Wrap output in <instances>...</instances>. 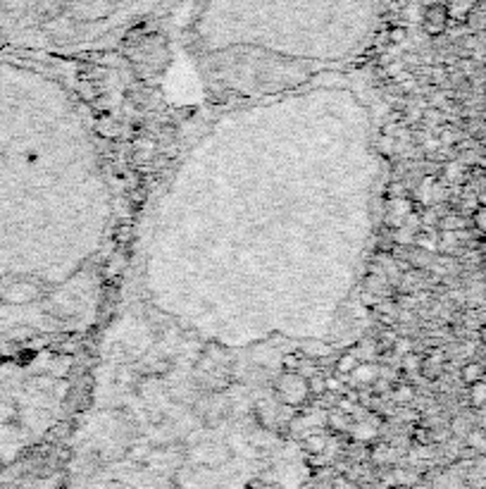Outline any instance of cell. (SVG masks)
<instances>
[{"label": "cell", "instance_id": "7c38bea8", "mask_svg": "<svg viewBox=\"0 0 486 489\" xmlns=\"http://www.w3.org/2000/svg\"><path fill=\"white\" fill-rule=\"evenodd\" d=\"M355 365H358V358H355L353 353H343V356L339 358V363H336V373L351 375L355 370Z\"/></svg>", "mask_w": 486, "mask_h": 489}, {"label": "cell", "instance_id": "d6986e66", "mask_svg": "<svg viewBox=\"0 0 486 489\" xmlns=\"http://www.w3.org/2000/svg\"><path fill=\"white\" fill-rule=\"evenodd\" d=\"M405 36H408V32L403 27H394L389 32V41H391V43H403V41H405Z\"/></svg>", "mask_w": 486, "mask_h": 489}, {"label": "cell", "instance_id": "ffe728a7", "mask_svg": "<svg viewBox=\"0 0 486 489\" xmlns=\"http://www.w3.org/2000/svg\"><path fill=\"white\" fill-rule=\"evenodd\" d=\"M103 76H105V69L103 67H91V69H88V74H84V79L98 81V79H103Z\"/></svg>", "mask_w": 486, "mask_h": 489}, {"label": "cell", "instance_id": "8fae6325", "mask_svg": "<svg viewBox=\"0 0 486 489\" xmlns=\"http://www.w3.org/2000/svg\"><path fill=\"white\" fill-rule=\"evenodd\" d=\"M412 244H417L419 249H424V251H436L438 249L436 237H434V234H429V232H417V234H415Z\"/></svg>", "mask_w": 486, "mask_h": 489}, {"label": "cell", "instance_id": "d4e9b609", "mask_svg": "<svg viewBox=\"0 0 486 489\" xmlns=\"http://www.w3.org/2000/svg\"><path fill=\"white\" fill-rule=\"evenodd\" d=\"M484 67H486V64H484Z\"/></svg>", "mask_w": 486, "mask_h": 489}, {"label": "cell", "instance_id": "8992f818", "mask_svg": "<svg viewBox=\"0 0 486 489\" xmlns=\"http://www.w3.org/2000/svg\"><path fill=\"white\" fill-rule=\"evenodd\" d=\"M112 239H115V244L120 246V249L129 246V244H132V239H134V225H132V222H122V225H117Z\"/></svg>", "mask_w": 486, "mask_h": 489}, {"label": "cell", "instance_id": "ba28073f", "mask_svg": "<svg viewBox=\"0 0 486 489\" xmlns=\"http://www.w3.org/2000/svg\"><path fill=\"white\" fill-rule=\"evenodd\" d=\"M470 406L472 408H482V406H486V382L484 380L470 385Z\"/></svg>", "mask_w": 486, "mask_h": 489}, {"label": "cell", "instance_id": "7402d4cb", "mask_svg": "<svg viewBox=\"0 0 486 489\" xmlns=\"http://www.w3.org/2000/svg\"><path fill=\"white\" fill-rule=\"evenodd\" d=\"M341 389V382L336 377H327V392H339Z\"/></svg>", "mask_w": 486, "mask_h": 489}, {"label": "cell", "instance_id": "52a82bcc", "mask_svg": "<svg viewBox=\"0 0 486 489\" xmlns=\"http://www.w3.org/2000/svg\"><path fill=\"white\" fill-rule=\"evenodd\" d=\"M305 385H307V394H310V397H319V394L327 392V377L319 373H312L310 377H305Z\"/></svg>", "mask_w": 486, "mask_h": 489}, {"label": "cell", "instance_id": "3957f363", "mask_svg": "<svg viewBox=\"0 0 486 489\" xmlns=\"http://www.w3.org/2000/svg\"><path fill=\"white\" fill-rule=\"evenodd\" d=\"M443 365L446 363L436 361V358H431V356H424L422 363H419V375L429 382H436V380H441V375H443Z\"/></svg>", "mask_w": 486, "mask_h": 489}, {"label": "cell", "instance_id": "44dd1931", "mask_svg": "<svg viewBox=\"0 0 486 489\" xmlns=\"http://www.w3.org/2000/svg\"><path fill=\"white\" fill-rule=\"evenodd\" d=\"M431 79H434V84H443V81H446V69H443V67H436L434 74H431Z\"/></svg>", "mask_w": 486, "mask_h": 489}, {"label": "cell", "instance_id": "277c9868", "mask_svg": "<svg viewBox=\"0 0 486 489\" xmlns=\"http://www.w3.org/2000/svg\"><path fill=\"white\" fill-rule=\"evenodd\" d=\"M351 375H353V380L358 382V385H370V382L379 380V368L375 363H358Z\"/></svg>", "mask_w": 486, "mask_h": 489}, {"label": "cell", "instance_id": "5b68a950", "mask_svg": "<svg viewBox=\"0 0 486 489\" xmlns=\"http://www.w3.org/2000/svg\"><path fill=\"white\" fill-rule=\"evenodd\" d=\"M460 377H462V382H465V385H474V382L484 380V365L477 363V361L465 363V365H462V370H460Z\"/></svg>", "mask_w": 486, "mask_h": 489}, {"label": "cell", "instance_id": "7a4b0ae2", "mask_svg": "<svg viewBox=\"0 0 486 489\" xmlns=\"http://www.w3.org/2000/svg\"><path fill=\"white\" fill-rule=\"evenodd\" d=\"M479 0H448L446 3V10H448V17L455 22H467L472 15V10L477 8Z\"/></svg>", "mask_w": 486, "mask_h": 489}, {"label": "cell", "instance_id": "9c48e42d", "mask_svg": "<svg viewBox=\"0 0 486 489\" xmlns=\"http://www.w3.org/2000/svg\"><path fill=\"white\" fill-rule=\"evenodd\" d=\"M96 129H98L100 137H105V139H117V137H120V125H117L115 120H110V117H103V120L96 125Z\"/></svg>", "mask_w": 486, "mask_h": 489}, {"label": "cell", "instance_id": "e0dca14e", "mask_svg": "<svg viewBox=\"0 0 486 489\" xmlns=\"http://www.w3.org/2000/svg\"><path fill=\"white\" fill-rule=\"evenodd\" d=\"M146 196H148V188H146V186H141V184L132 186V191H129V198H132V201H134L136 205L144 203V201H146Z\"/></svg>", "mask_w": 486, "mask_h": 489}, {"label": "cell", "instance_id": "2e32d148", "mask_svg": "<svg viewBox=\"0 0 486 489\" xmlns=\"http://www.w3.org/2000/svg\"><path fill=\"white\" fill-rule=\"evenodd\" d=\"M419 363H422V356L405 353V356H403V375L410 373V370H417V373H419Z\"/></svg>", "mask_w": 486, "mask_h": 489}, {"label": "cell", "instance_id": "30bf717a", "mask_svg": "<svg viewBox=\"0 0 486 489\" xmlns=\"http://www.w3.org/2000/svg\"><path fill=\"white\" fill-rule=\"evenodd\" d=\"M438 227H441L443 232H460V229L465 227V220H462L460 215H446L438 220Z\"/></svg>", "mask_w": 486, "mask_h": 489}, {"label": "cell", "instance_id": "9a60e30c", "mask_svg": "<svg viewBox=\"0 0 486 489\" xmlns=\"http://www.w3.org/2000/svg\"><path fill=\"white\" fill-rule=\"evenodd\" d=\"M300 361H303V358H300L298 353H286V356L282 358V368L286 370V373H298Z\"/></svg>", "mask_w": 486, "mask_h": 489}, {"label": "cell", "instance_id": "6da1fadb", "mask_svg": "<svg viewBox=\"0 0 486 489\" xmlns=\"http://www.w3.org/2000/svg\"><path fill=\"white\" fill-rule=\"evenodd\" d=\"M448 22H450V17H448V10L443 3H431L424 8L422 27L429 36H441V34L448 29Z\"/></svg>", "mask_w": 486, "mask_h": 489}, {"label": "cell", "instance_id": "cb8c5ba5", "mask_svg": "<svg viewBox=\"0 0 486 489\" xmlns=\"http://www.w3.org/2000/svg\"><path fill=\"white\" fill-rule=\"evenodd\" d=\"M479 339H482V341H484V344H486V322H484V325H482V329H479Z\"/></svg>", "mask_w": 486, "mask_h": 489}, {"label": "cell", "instance_id": "4fadbf2b", "mask_svg": "<svg viewBox=\"0 0 486 489\" xmlns=\"http://www.w3.org/2000/svg\"><path fill=\"white\" fill-rule=\"evenodd\" d=\"M472 225L477 232L486 234V205H477V208L472 210Z\"/></svg>", "mask_w": 486, "mask_h": 489}, {"label": "cell", "instance_id": "ac0fdd59", "mask_svg": "<svg viewBox=\"0 0 486 489\" xmlns=\"http://www.w3.org/2000/svg\"><path fill=\"white\" fill-rule=\"evenodd\" d=\"M394 394H396V399H398V401H408V399L415 394V389L410 385H396Z\"/></svg>", "mask_w": 486, "mask_h": 489}, {"label": "cell", "instance_id": "603a6c76", "mask_svg": "<svg viewBox=\"0 0 486 489\" xmlns=\"http://www.w3.org/2000/svg\"><path fill=\"white\" fill-rule=\"evenodd\" d=\"M129 380H132V375L127 370H120V382H129Z\"/></svg>", "mask_w": 486, "mask_h": 489}, {"label": "cell", "instance_id": "5bb4252c", "mask_svg": "<svg viewBox=\"0 0 486 489\" xmlns=\"http://www.w3.org/2000/svg\"><path fill=\"white\" fill-rule=\"evenodd\" d=\"M79 96L84 98L86 103H93L98 98V91H96V84H93V81H88V79H84L79 84Z\"/></svg>", "mask_w": 486, "mask_h": 489}]
</instances>
